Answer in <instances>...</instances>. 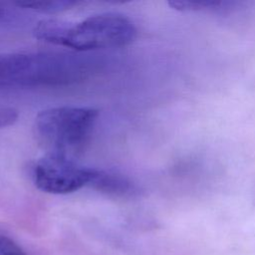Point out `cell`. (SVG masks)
Returning a JSON list of instances; mask_svg holds the SVG:
<instances>
[{
	"mask_svg": "<svg viewBox=\"0 0 255 255\" xmlns=\"http://www.w3.org/2000/svg\"><path fill=\"white\" fill-rule=\"evenodd\" d=\"M132 21L124 15L104 13L71 23L48 19L34 28L37 39L77 51H91L124 47L136 37Z\"/></svg>",
	"mask_w": 255,
	"mask_h": 255,
	"instance_id": "6da1fadb",
	"label": "cell"
},
{
	"mask_svg": "<svg viewBox=\"0 0 255 255\" xmlns=\"http://www.w3.org/2000/svg\"><path fill=\"white\" fill-rule=\"evenodd\" d=\"M88 67L84 59L71 55H0V87L67 84L82 78Z\"/></svg>",
	"mask_w": 255,
	"mask_h": 255,
	"instance_id": "7a4b0ae2",
	"label": "cell"
},
{
	"mask_svg": "<svg viewBox=\"0 0 255 255\" xmlns=\"http://www.w3.org/2000/svg\"><path fill=\"white\" fill-rule=\"evenodd\" d=\"M18 6L29 8L32 10H36L39 12H45V13H54V12H60L67 9H70L71 7L77 5V2L75 1H32V2H18Z\"/></svg>",
	"mask_w": 255,
	"mask_h": 255,
	"instance_id": "8992f818",
	"label": "cell"
},
{
	"mask_svg": "<svg viewBox=\"0 0 255 255\" xmlns=\"http://www.w3.org/2000/svg\"><path fill=\"white\" fill-rule=\"evenodd\" d=\"M1 14H2V10H1V8H0V17H1Z\"/></svg>",
	"mask_w": 255,
	"mask_h": 255,
	"instance_id": "ba28073f",
	"label": "cell"
},
{
	"mask_svg": "<svg viewBox=\"0 0 255 255\" xmlns=\"http://www.w3.org/2000/svg\"><path fill=\"white\" fill-rule=\"evenodd\" d=\"M88 186L106 194L119 196L130 194L135 190V185L123 174L97 168H93Z\"/></svg>",
	"mask_w": 255,
	"mask_h": 255,
	"instance_id": "5b68a950",
	"label": "cell"
},
{
	"mask_svg": "<svg viewBox=\"0 0 255 255\" xmlns=\"http://www.w3.org/2000/svg\"><path fill=\"white\" fill-rule=\"evenodd\" d=\"M0 255H27L26 252L12 239L0 235Z\"/></svg>",
	"mask_w": 255,
	"mask_h": 255,
	"instance_id": "52a82bcc",
	"label": "cell"
},
{
	"mask_svg": "<svg viewBox=\"0 0 255 255\" xmlns=\"http://www.w3.org/2000/svg\"><path fill=\"white\" fill-rule=\"evenodd\" d=\"M98 116V110L90 107L44 110L35 119L36 138L48 153L74 158L88 142Z\"/></svg>",
	"mask_w": 255,
	"mask_h": 255,
	"instance_id": "3957f363",
	"label": "cell"
},
{
	"mask_svg": "<svg viewBox=\"0 0 255 255\" xmlns=\"http://www.w3.org/2000/svg\"><path fill=\"white\" fill-rule=\"evenodd\" d=\"M93 168L79 164L74 158L47 153L33 166L35 185L51 194H68L88 186Z\"/></svg>",
	"mask_w": 255,
	"mask_h": 255,
	"instance_id": "277c9868",
	"label": "cell"
}]
</instances>
